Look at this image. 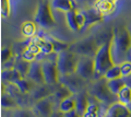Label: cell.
Listing matches in <instances>:
<instances>
[{"mask_svg": "<svg viewBox=\"0 0 131 117\" xmlns=\"http://www.w3.org/2000/svg\"><path fill=\"white\" fill-rule=\"evenodd\" d=\"M75 73L85 81L96 79L95 61L92 57H80Z\"/></svg>", "mask_w": 131, "mask_h": 117, "instance_id": "cell-8", "label": "cell"}, {"mask_svg": "<svg viewBox=\"0 0 131 117\" xmlns=\"http://www.w3.org/2000/svg\"><path fill=\"white\" fill-rule=\"evenodd\" d=\"M94 61H95L96 80L103 78L106 72L116 65L113 57V31L109 38L101 44L95 57H94Z\"/></svg>", "mask_w": 131, "mask_h": 117, "instance_id": "cell-2", "label": "cell"}, {"mask_svg": "<svg viewBox=\"0 0 131 117\" xmlns=\"http://www.w3.org/2000/svg\"><path fill=\"white\" fill-rule=\"evenodd\" d=\"M108 1H110V2H113V3H116L118 0H108Z\"/></svg>", "mask_w": 131, "mask_h": 117, "instance_id": "cell-41", "label": "cell"}, {"mask_svg": "<svg viewBox=\"0 0 131 117\" xmlns=\"http://www.w3.org/2000/svg\"><path fill=\"white\" fill-rule=\"evenodd\" d=\"M34 21L36 24L44 30H50L56 26V19L52 12V8L50 6V2L42 0L37 7L34 14Z\"/></svg>", "mask_w": 131, "mask_h": 117, "instance_id": "cell-3", "label": "cell"}, {"mask_svg": "<svg viewBox=\"0 0 131 117\" xmlns=\"http://www.w3.org/2000/svg\"><path fill=\"white\" fill-rule=\"evenodd\" d=\"M37 57H38L37 55H35L34 53H32L31 50H28L26 47L24 48L21 53V59L25 60V61H28V62H33V61H35V60H37Z\"/></svg>", "mask_w": 131, "mask_h": 117, "instance_id": "cell-33", "label": "cell"}, {"mask_svg": "<svg viewBox=\"0 0 131 117\" xmlns=\"http://www.w3.org/2000/svg\"><path fill=\"white\" fill-rule=\"evenodd\" d=\"M120 69H121L122 78L130 77L131 76V61H125L120 63Z\"/></svg>", "mask_w": 131, "mask_h": 117, "instance_id": "cell-36", "label": "cell"}, {"mask_svg": "<svg viewBox=\"0 0 131 117\" xmlns=\"http://www.w3.org/2000/svg\"><path fill=\"white\" fill-rule=\"evenodd\" d=\"M104 78L109 81V80H116V79H121L122 78V73H121V69H120V65H115L113 68L106 72Z\"/></svg>", "mask_w": 131, "mask_h": 117, "instance_id": "cell-29", "label": "cell"}, {"mask_svg": "<svg viewBox=\"0 0 131 117\" xmlns=\"http://www.w3.org/2000/svg\"><path fill=\"white\" fill-rule=\"evenodd\" d=\"M14 54H13V49L10 46H7L5 48H2L1 50V61L3 65H6L7 62L11 61V59H13Z\"/></svg>", "mask_w": 131, "mask_h": 117, "instance_id": "cell-31", "label": "cell"}, {"mask_svg": "<svg viewBox=\"0 0 131 117\" xmlns=\"http://www.w3.org/2000/svg\"><path fill=\"white\" fill-rule=\"evenodd\" d=\"M1 105L5 110H16L19 108V104L16 100L9 93H3L1 96Z\"/></svg>", "mask_w": 131, "mask_h": 117, "instance_id": "cell-26", "label": "cell"}, {"mask_svg": "<svg viewBox=\"0 0 131 117\" xmlns=\"http://www.w3.org/2000/svg\"><path fill=\"white\" fill-rule=\"evenodd\" d=\"M105 117H131V111L127 105L117 101L108 106Z\"/></svg>", "mask_w": 131, "mask_h": 117, "instance_id": "cell-12", "label": "cell"}, {"mask_svg": "<svg viewBox=\"0 0 131 117\" xmlns=\"http://www.w3.org/2000/svg\"><path fill=\"white\" fill-rule=\"evenodd\" d=\"M60 83L69 88L73 93L81 92L85 84V80H83L77 73L69 75V76H60Z\"/></svg>", "mask_w": 131, "mask_h": 117, "instance_id": "cell-10", "label": "cell"}, {"mask_svg": "<svg viewBox=\"0 0 131 117\" xmlns=\"http://www.w3.org/2000/svg\"><path fill=\"white\" fill-rule=\"evenodd\" d=\"M89 94L93 96L94 99H96L100 103L108 104V106L114 104L115 102H117V96L110 92L107 84V80L104 77L95 80V82L90 88Z\"/></svg>", "mask_w": 131, "mask_h": 117, "instance_id": "cell-4", "label": "cell"}, {"mask_svg": "<svg viewBox=\"0 0 131 117\" xmlns=\"http://www.w3.org/2000/svg\"><path fill=\"white\" fill-rule=\"evenodd\" d=\"M57 55L58 53H54L46 56L47 58L40 60L43 63L45 82L48 86H57L60 83V73L57 67Z\"/></svg>", "mask_w": 131, "mask_h": 117, "instance_id": "cell-7", "label": "cell"}, {"mask_svg": "<svg viewBox=\"0 0 131 117\" xmlns=\"http://www.w3.org/2000/svg\"><path fill=\"white\" fill-rule=\"evenodd\" d=\"M126 78H121V79H116V80H109L107 81V84H108V88L110 92L115 95H118L119 92L124 89L126 86H127V82H126Z\"/></svg>", "mask_w": 131, "mask_h": 117, "instance_id": "cell-25", "label": "cell"}, {"mask_svg": "<svg viewBox=\"0 0 131 117\" xmlns=\"http://www.w3.org/2000/svg\"><path fill=\"white\" fill-rule=\"evenodd\" d=\"M14 117H36V114L34 111L28 110V108H22L15 112Z\"/></svg>", "mask_w": 131, "mask_h": 117, "instance_id": "cell-35", "label": "cell"}, {"mask_svg": "<svg viewBox=\"0 0 131 117\" xmlns=\"http://www.w3.org/2000/svg\"><path fill=\"white\" fill-rule=\"evenodd\" d=\"M100 111H101L100 102H98L96 99H94L93 96L90 95L88 108H86V111L83 113L82 117H98L100 116Z\"/></svg>", "mask_w": 131, "mask_h": 117, "instance_id": "cell-19", "label": "cell"}, {"mask_svg": "<svg viewBox=\"0 0 131 117\" xmlns=\"http://www.w3.org/2000/svg\"><path fill=\"white\" fill-rule=\"evenodd\" d=\"M85 15H86V25L85 27H90L94 25V24H97L100 22H103L104 20V15L98 12L95 8L92 7V8H88V9L83 10Z\"/></svg>", "mask_w": 131, "mask_h": 117, "instance_id": "cell-16", "label": "cell"}, {"mask_svg": "<svg viewBox=\"0 0 131 117\" xmlns=\"http://www.w3.org/2000/svg\"><path fill=\"white\" fill-rule=\"evenodd\" d=\"M127 61H131V49L128 53V55H127Z\"/></svg>", "mask_w": 131, "mask_h": 117, "instance_id": "cell-40", "label": "cell"}, {"mask_svg": "<svg viewBox=\"0 0 131 117\" xmlns=\"http://www.w3.org/2000/svg\"><path fill=\"white\" fill-rule=\"evenodd\" d=\"M101 44L95 36H90V37L83 38L81 41H78L70 45V49L74 54L80 57H92L94 58L97 53Z\"/></svg>", "mask_w": 131, "mask_h": 117, "instance_id": "cell-6", "label": "cell"}, {"mask_svg": "<svg viewBox=\"0 0 131 117\" xmlns=\"http://www.w3.org/2000/svg\"><path fill=\"white\" fill-rule=\"evenodd\" d=\"M11 14V0H1V17L8 19Z\"/></svg>", "mask_w": 131, "mask_h": 117, "instance_id": "cell-32", "label": "cell"}, {"mask_svg": "<svg viewBox=\"0 0 131 117\" xmlns=\"http://www.w3.org/2000/svg\"><path fill=\"white\" fill-rule=\"evenodd\" d=\"M131 49V32L126 25L113 29V57L116 65L127 61V55Z\"/></svg>", "mask_w": 131, "mask_h": 117, "instance_id": "cell-1", "label": "cell"}, {"mask_svg": "<svg viewBox=\"0 0 131 117\" xmlns=\"http://www.w3.org/2000/svg\"><path fill=\"white\" fill-rule=\"evenodd\" d=\"M117 98H118V102L125 104V105L131 104V87L127 84V86L119 92V94L117 95Z\"/></svg>", "mask_w": 131, "mask_h": 117, "instance_id": "cell-28", "label": "cell"}, {"mask_svg": "<svg viewBox=\"0 0 131 117\" xmlns=\"http://www.w3.org/2000/svg\"><path fill=\"white\" fill-rule=\"evenodd\" d=\"M64 19H66V23H67L68 27L71 31H73V32L81 31L79 24H78V21H77V9L64 13Z\"/></svg>", "mask_w": 131, "mask_h": 117, "instance_id": "cell-22", "label": "cell"}, {"mask_svg": "<svg viewBox=\"0 0 131 117\" xmlns=\"http://www.w3.org/2000/svg\"><path fill=\"white\" fill-rule=\"evenodd\" d=\"M89 99H90V95H88L86 93H84V92L79 93V95L75 96V100H77V111L81 115V117H82L83 113L86 111V108H88Z\"/></svg>", "mask_w": 131, "mask_h": 117, "instance_id": "cell-24", "label": "cell"}, {"mask_svg": "<svg viewBox=\"0 0 131 117\" xmlns=\"http://www.w3.org/2000/svg\"><path fill=\"white\" fill-rule=\"evenodd\" d=\"M27 79L31 81L36 83L37 86H43L46 84L45 82V77H44V71H43V63L40 60H35L31 63L30 72H28Z\"/></svg>", "mask_w": 131, "mask_h": 117, "instance_id": "cell-11", "label": "cell"}, {"mask_svg": "<svg viewBox=\"0 0 131 117\" xmlns=\"http://www.w3.org/2000/svg\"><path fill=\"white\" fill-rule=\"evenodd\" d=\"M55 99L54 96H49V98L39 100L35 103L34 110L36 112V114H38L42 117H50L54 112L56 111L55 108Z\"/></svg>", "mask_w": 131, "mask_h": 117, "instance_id": "cell-9", "label": "cell"}, {"mask_svg": "<svg viewBox=\"0 0 131 117\" xmlns=\"http://www.w3.org/2000/svg\"><path fill=\"white\" fill-rule=\"evenodd\" d=\"M93 7L98 12H101L103 15H105V14H110L112 12H114L115 8H116V3H113L108 1V0H96L94 2Z\"/></svg>", "mask_w": 131, "mask_h": 117, "instance_id": "cell-21", "label": "cell"}, {"mask_svg": "<svg viewBox=\"0 0 131 117\" xmlns=\"http://www.w3.org/2000/svg\"><path fill=\"white\" fill-rule=\"evenodd\" d=\"M56 87L57 86H48V84L37 86L35 88V90L31 93V95H32V98L37 102L39 100H43V99H46V98L54 95Z\"/></svg>", "mask_w": 131, "mask_h": 117, "instance_id": "cell-14", "label": "cell"}, {"mask_svg": "<svg viewBox=\"0 0 131 117\" xmlns=\"http://www.w3.org/2000/svg\"><path fill=\"white\" fill-rule=\"evenodd\" d=\"M32 41L40 48L42 55L49 56V55L56 53L54 44H52V42L49 38L44 37V36H35V37L32 38Z\"/></svg>", "mask_w": 131, "mask_h": 117, "instance_id": "cell-13", "label": "cell"}, {"mask_svg": "<svg viewBox=\"0 0 131 117\" xmlns=\"http://www.w3.org/2000/svg\"><path fill=\"white\" fill-rule=\"evenodd\" d=\"M15 86L18 87V89L22 94H28V93H32V92L35 90L37 84L26 78V79H22V80H20V81H18L15 83Z\"/></svg>", "mask_w": 131, "mask_h": 117, "instance_id": "cell-23", "label": "cell"}, {"mask_svg": "<svg viewBox=\"0 0 131 117\" xmlns=\"http://www.w3.org/2000/svg\"><path fill=\"white\" fill-rule=\"evenodd\" d=\"M80 56H78L70 49L60 51L57 55V67L60 76H69L77 72Z\"/></svg>", "mask_w": 131, "mask_h": 117, "instance_id": "cell-5", "label": "cell"}, {"mask_svg": "<svg viewBox=\"0 0 131 117\" xmlns=\"http://www.w3.org/2000/svg\"><path fill=\"white\" fill-rule=\"evenodd\" d=\"M74 95V93L70 90L69 88H67L63 84H57L56 87V90H55V93H54V99H55V102H58L59 104L62 102V101L67 100L69 98H71V96Z\"/></svg>", "mask_w": 131, "mask_h": 117, "instance_id": "cell-18", "label": "cell"}, {"mask_svg": "<svg viewBox=\"0 0 131 117\" xmlns=\"http://www.w3.org/2000/svg\"><path fill=\"white\" fill-rule=\"evenodd\" d=\"M25 47L27 48L28 50H31L32 53H34L35 55H37V56H39L40 54H42V51H40V48H39L37 45H36V44H35L34 42H33L32 39L27 43V45H26Z\"/></svg>", "mask_w": 131, "mask_h": 117, "instance_id": "cell-37", "label": "cell"}, {"mask_svg": "<svg viewBox=\"0 0 131 117\" xmlns=\"http://www.w3.org/2000/svg\"><path fill=\"white\" fill-rule=\"evenodd\" d=\"M50 117H66V116H64V113L60 112V111L58 110V111H55L54 114H52Z\"/></svg>", "mask_w": 131, "mask_h": 117, "instance_id": "cell-39", "label": "cell"}, {"mask_svg": "<svg viewBox=\"0 0 131 117\" xmlns=\"http://www.w3.org/2000/svg\"><path fill=\"white\" fill-rule=\"evenodd\" d=\"M31 63L32 62H28V61H25V60H19V61H16L14 67L20 71V73L22 75V77L24 79L27 78L28 76V72H30V68H31Z\"/></svg>", "mask_w": 131, "mask_h": 117, "instance_id": "cell-30", "label": "cell"}, {"mask_svg": "<svg viewBox=\"0 0 131 117\" xmlns=\"http://www.w3.org/2000/svg\"><path fill=\"white\" fill-rule=\"evenodd\" d=\"M37 27L38 25L36 24V22L33 21H24L21 24V34L24 37L33 38L35 37L36 33H37Z\"/></svg>", "mask_w": 131, "mask_h": 117, "instance_id": "cell-20", "label": "cell"}, {"mask_svg": "<svg viewBox=\"0 0 131 117\" xmlns=\"http://www.w3.org/2000/svg\"><path fill=\"white\" fill-rule=\"evenodd\" d=\"M1 78H2V81L8 82L10 84H15L18 81H20V80L24 79L22 77V75L20 73V71L16 69L15 67L3 69L2 73H1Z\"/></svg>", "mask_w": 131, "mask_h": 117, "instance_id": "cell-15", "label": "cell"}, {"mask_svg": "<svg viewBox=\"0 0 131 117\" xmlns=\"http://www.w3.org/2000/svg\"><path fill=\"white\" fill-rule=\"evenodd\" d=\"M74 110H77V100H75L74 95L62 101V102L59 104V111L64 113V114L71 112V111H74Z\"/></svg>", "mask_w": 131, "mask_h": 117, "instance_id": "cell-27", "label": "cell"}, {"mask_svg": "<svg viewBox=\"0 0 131 117\" xmlns=\"http://www.w3.org/2000/svg\"><path fill=\"white\" fill-rule=\"evenodd\" d=\"M77 21L81 30L85 27V25H86V15H85L83 10L77 9Z\"/></svg>", "mask_w": 131, "mask_h": 117, "instance_id": "cell-34", "label": "cell"}, {"mask_svg": "<svg viewBox=\"0 0 131 117\" xmlns=\"http://www.w3.org/2000/svg\"><path fill=\"white\" fill-rule=\"evenodd\" d=\"M50 6L52 10L64 12V13L75 9L74 0H50Z\"/></svg>", "mask_w": 131, "mask_h": 117, "instance_id": "cell-17", "label": "cell"}, {"mask_svg": "<svg viewBox=\"0 0 131 117\" xmlns=\"http://www.w3.org/2000/svg\"><path fill=\"white\" fill-rule=\"evenodd\" d=\"M64 116H66V117H81V115L79 114V113H78L77 110L71 111V112H69V113H66Z\"/></svg>", "mask_w": 131, "mask_h": 117, "instance_id": "cell-38", "label": "cell"}]
</instances>
